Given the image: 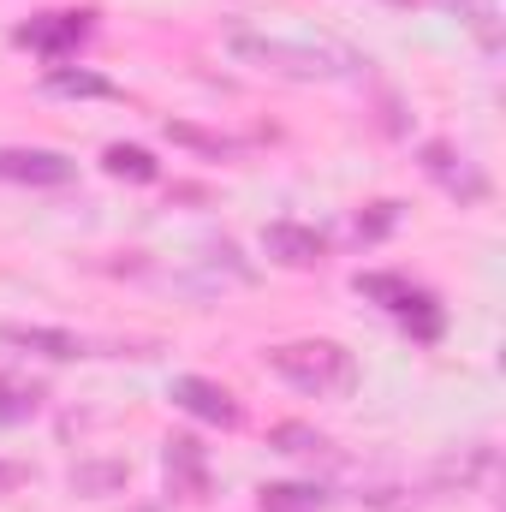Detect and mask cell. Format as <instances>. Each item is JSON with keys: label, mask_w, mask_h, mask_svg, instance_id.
<instances>
[{"label": "cell", "mask_w": 506, "mask_h": 512, "mask_svg": "<svg viewBox=\"0 0 506 512\" xmlns=\"http://www.w3.org/2000/svg\"><path fill=\"white\" fill-rule=\"evenodd\" d=\"M233 60H245L256 72H280L298 84H322V78H352L364 60L352 48H322V42H286V36H256V30H233L227 36Z\"/></svg>", "instance_id": "1"}, {"label": "cell", "mask_w": 506, "mask_h": 512, "mask_svg": "<svg viewBox=\"0 0 506 512\" xmlns=\"http://www.w3.org/2000/svg\"><path fill=\"white\" fill-rule=\"evenodd\" d=\"M268 370L280 382H292L310 399H328V393H352L358 387V364L346 346L334 340H292V346H274L268 352Z\"/></svg>", "instance_id": "2"}, {"label": "cell", "mask_w": 506, "mask_h": 512, "mask_svg": "<svg viewBox=\"0 0 506 512\" xmlns=\"http://www.w3.org/2000/svg\"><path fill=\"white\" fill-rule=\"evenodd\" d=\"M352 286H358L364 298H376L381 310H393V316H405V322H411V316H423V328H429V334L441 328V316H435V298H429L423 286H411V280H399V274H358Z\"/></svg>", "instance_id": "3"}, {"label": "cell", "mask_w": 506, "mask_h": 512, "mask_svg": "<svg viewBox=\"0 0 506 512\" xmlns=\"http://www.w3.org/2000/svg\"><path fill=\"white\" fill-rule=\"evenodd\" d=\"M84 36H90V12H42V18H30V24L18 30V42L36 48L42 60H60V54L78 48Z\"/></svg>", "instance_id": "4"}, {"label": "cell", "mask_w": 506, "mask_h": 512, "mask_svg": "<svg viewBox=\"0 0 506 512\" xmlns=\"http://www.w3.org/2000/svg\"><path fill=\"white\" fill-rule=\"evenodd\" d=\"M78 167L60 149H0V179L12 185H66Z\"/></svg>", "instance_id": "5"}, {"label": "cell", "mask_w": 506, "mask_h": 512, "mask_svg": "<svg viewBox=\"0 0 506 512\" xmlns=\"http://www.w3.org/2000/svg\"><path fill=\"white\" fill-rule=\"evenodd\" d=\"M173 399H179L191 417H203V423H221V429L239 423V399L221 382H209V376H179V382H173Z\"/></svg>", "instance_id": "6"}, {"label": "cell", "mask_w": 506, "mask_h": 512, "mask_svg": "<svg viewBox=\"0 0 506 512\" xmlns=\"http://www.w3.org/2000/svg\"><path fill=\"white\" fill-rule=\"evenodd\" d=\"M262 251L274 256V262H286V268H316L322 262V233L316 227H298V221H268L262 227Z\"/></svg>", "instance_id": "7"}, {"label": "cell", "mask_w": 506, "mask_h": 512, "mask_svg": "<svg viewBox=\"0 0 506 512\" xmlns=\"http://www.w3.org/2000/svg\"><path fill=\"white\" fill-rule=\"evenodd\" d=\"M423 167H429V179H441V185H447L459 203H477V197H489V179H483V173H477L465 155H453L447 143H429V149H423Z\"/></svg>", "instance_id": "8"}, {"label": "cell", "mask_w": 506, "mask_h": 512, "mask_svg": "<svg viewBox=\"0 0 506 512\" xmlns=\"http://www.w3.org/2000/svg\"><path fill=\"white\" fill-rule=\"evenodd\" d=\"M0 340L6 346H24V352H42V358H84L90 346L78 340V334H66V328H0Z\"/></svg>", "instance_id": "9"}, {"label": "cell", "mask_w": 506, "mask_h": 512, "mask_svg": "<svg viewBox=\"0 0 506 512\" xmlns=\"http://www.w3.org/2000/svg\"><path fill=\"white\" fill-rule=\"evenodd\" d=\"M42 84H48L54 96H96V102H114V96H120V84H114V78H102V72H84V66H78V72H72V66H54Z\"/></svg>", "instance_id": "10"}, {"label": "cell", "mask_w": 506, "mask_h": 512, "mask_svg": "<svg viewBox=\"0 0 506 512\" xmlns=\"http://www.w3.org/2000/svg\"><path fill=\"white\" fill-rule=\"evenodd\" d=\"M102 167H108L114 179H131V185H149V179L161 173V167H155V155H149V149H137V143H108Z\"/></svg>", "instance_id": "11"}, {"label": "cell", "mask_w": 506, "mask_h": 512, "mask_svg": "<svg viewBox=\"0 0 506 512\" xmlns=\"http://www.w3.org/2000/svg\"><path fill=\"white\" fill-rule=\"evenodd\" d=\"M310 507H322V489H310V483L262 489V512H310Z\"/></svg>", "instance_id": "12"}, {"label": "cell", "mask_w": 506, "mask_h": 512, "mask_svg": "<svg viewBox=\"0 0 506 512\" xmlns=\"http://www.w3.org/2000/svg\"><path fill=\"white\" fill-rule=\"evenodd\" d=\"M173 143H185V149H197V155H215V161H227V155H239V143L233 137H215V131H197V126H167Z\"/></svg>", "instance_id": "13"}, {"label": "cell", "mask_w": 506, "mask_h": 512, "mask_svg": "<svg viewBox=\"0 0 506 512\" xmlns=\"http://www.w3.org/2000/svg\"><path fill=\"white\" fill-rule=\"evenodd\" d=\"M126 483V465H78L72 471V489L78 495H108V489H120Z\"/></svg>", "instance_id": "14"}, {"label": "cell", "mask_w": 506, "mask_h": 512, "mask_svg": "<svg viewBox=\"0 0 506 512\" xmlns=\"http://www.w3.org/2000/svg\"><path fill=\"white\" fill-rule=\"evenodd\" d=\"M42 405V387H12L0 382V423H18V417H30Z\"/></svg>", "instance_id": "15"}, {"label": "cell", "mask_w": 506, "mask_h": 512, "mask_svg": "<svg viewBox=\"0 0 506 512\" xmlns=\"http://www.w3.org/2000/svg\"><path fill=\"white\" fill-rule=\"evenodd\" d=\"M274 441H280V453H322V447H328V441H322L316 429H304V423H280Z\"/></svg>", "instance_id": "16"}, {"label": "cell", "mask_w": 506, "mask_h": 512, "mask_svg": "<svg viewBox=\"0 0 506 512\" xmlns=\"http://www.w3.org/2000/svg\"><path fill=\"white\" fill-rule=\"evenodd\" d=\"M393 221H399V203H376V215H370V221H358V239H381Z\"/></svg>", "instance_id": "17"}, {"label": "cell", "mask_w": 506, "mask_h": 512, "mask_svg": "<svg viewBox=\"0 0 506 512\" xmlns=\"http://www.w3.org/2000/svg\"><path fill=\"white\" fill-rule=\"evenodd\" d=\"M18 483H24V465H6L0 459V489H18Z\"/></svg>", "instance_id": "18"}]
</instances>
